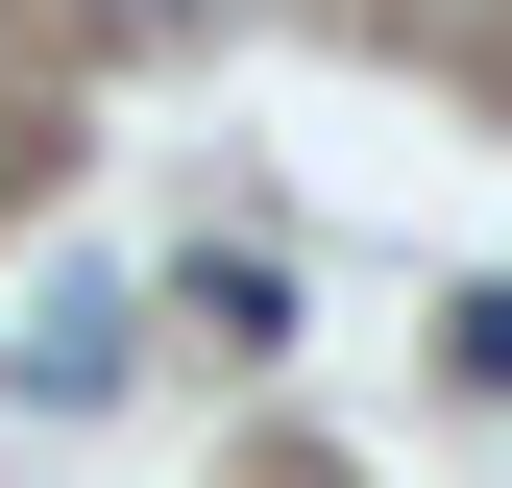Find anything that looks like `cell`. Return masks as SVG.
Returning <instances> with one entry per match:
<instances>
[{
	"label": "cell",
	"mask_w": 512,
	"mask_h": 488,
	"mask_svg": "<svg viewBox=\"0 0 512 488\" xmlns=\"http://www.w3.org/2000/svg\"><path fill=\"white\" fill-rule=\"evenodd\" d=\"M98 25H122V49H171V25H220V0H98Z\"/></svg>",
	"instance_id": "277c9868"
},
{
	"label": "cell",
	"mask_w": 512,
	"mask_h": 488,
	"mask_svg": "<svg viewBox=\"0 0 512 488\" xmlns=\"http://www.w3.org/2000/svg\"><path fill=\"white\" fill-rule=\"evenodd\" d=\"M439 366H464V391H512V293H464V318H439Z\"/></svg>",
	"instance_id": "3957f363"
},
{
	"label": "cell",
	"mask_w": 512,
	"mask_h": 488,
	"mask_svg": "<svg viewBox=\"0 0 512 488\" xmlns=\"http://www.w3.org/2000/svg\"><path fill=\"white\" fill-rule=\"evenodd\" d=\"M171 318H196L220 366H269V342H293V269H269V244H196V269H171Z\"/></svg>",
	"instance_id": "7a4b0ae2"
},
{
	"label": "cell",
	"mask_w": 512,
	"mask_h": 488,
	"mask_svg": "<svg viewBox=\"0 0 512 488\" xmlns=\"http://www.w3.org/2000/svg\"><path fill=\"white\" fill-rule=\"evenodd\" d=\"M0 391H25V415H98V391H122V293H98V269H49L25 318H0Z\"/></svg>",
	"instance_id": "6da1fadb"
}]
</instances>
